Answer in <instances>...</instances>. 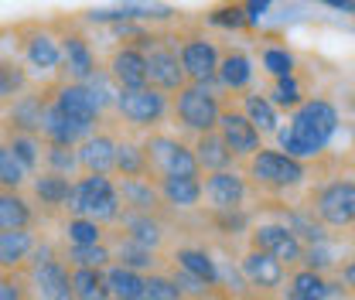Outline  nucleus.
Here are the masks:
<instances>
[{"instance_id": "obj_1", "label": "nucleus", "mask_w": 355, "mask_h": 300, "mask_svg": "<svg viewBox=\"0 0 355 300\" xmlns=\"http://www.w3.org/2000/svg\"><path fill=\"white\" fill-rule=\"evenodd\" d=\"M338 127H342L338 106L331 99H324V96H308L291 113V123L277 130V150H284L287 157H297V161L311 164V161H318L331 147Z\"/></svg>"}, {"instance_id": "obj_2", "label": "nucleus", "mask_w": 355, "mask_h": 300, "mask_svg": "<svg viewBox=\"0 0 355 300\" xmlns=\"http://www.w3.org/2000/svg\"><path fill=\"white\" fill-rule=\"evenodd\" d=\"M308 164L297 161V157H287L284 150L277 147H263L260 154H253L246 161V177L253 184V191H263V195H291L297 191L304 181H308Z\"/></svg>"}, {"instance_id": "obj_3", "label": "nucleus", "mask_w": 355, "mask_h": 300, "mask_svg": "<svg viewBox=\"0 0 355 300\" xmlns=\"http://www.w3.org/2000/svg\"><path fill=\"white\" fill-rule=\"evenodd\" d=\"M225 99L219 96L216 86H205V82H188V86L171 96V120L178 130L184 133H212L219 130V116Z\"/></svg>"}, {"instance_id": "obj_4", "label": "nucleus", "mask_w": 355, "mask_h": 300, "mask_svg": "<svg viewBox=\"0 0 355 300\" xmlns=\"http://www.w3.org/2000/svg\"><path fill=\"white\" fill-rule=\"evenodd\" d=\"M69 215H83L99 225H116L123 215L116 181L110 174H79L72 198H69Z\"/></svg>"}, {"instance_id": "obj_5", "label": "nucleus", "mask_w": 355, "mask_h": 300, "mask_svg": "<svg viewBox=\"0 0 355 300\" xmlns=\"http://www.w3.org/2000/svg\"><path fill=\"white\" fill-rule=\"evenodd\" d=\"M14 38H17L21 62L28 65L31 76H42V82H48L62 72V35L55 24H42V21L17 24Z\"/></svg>"}, {"instance_id": "obj_6", "label": "nucleus", "mask_w": 355, "mask_h": 300, "mask_svg": "<svg viewBox=\"0 0 355 300\" xmlns=\"http://www.w3.org/2000/svg\"><path fill=\"white\" fill-rule=\"evenodd\" d=\"M113 116L133 133H154L161 123L171 120V96L154 86L120 89Z\"/></svg>"}, {"instance_id": "obj_7", "label": "nucleus", "mask_w": 355, "mask_h": 300, "mask_svg": "<svg viewBox=\"0 0 355 300\" xmlns=\"http://www.w3.org/2000/svg\"><path fill=\"white\" fill-rule=\"evenodd\" d=\"M51 24L62 35V72L55 79L89 82L103 65L96 58V48L89 42V31H86V24H83V17H55Z\"/></svg>"}, {"instance_id": "obj_8", "label": "nucleus", "mask_w": 355, "mask_h": 300, "mask_svg": "<svg viewBox=\"0 0 355 300\" xmlns=\"http://www.w3.org/2000/svg\"><path fill=\"white\" fill-rule=\"evenodd\" d=\"M24 273H28V280H31L35 300H76V290H72V266L65 263L58 246H51V242L42 239Z\"/></svg>"}, {"instance_id": "obj_9", "label": "nucleus", "mask_w": 355, "mask_h": 300, "mask_svg": "<svg viewBox=\"0 0 355 300\" xmlns=\"http://www.w3.org/2000/svg\"><path fill=\"white\" fill-rule=\"evenodd\" d=\"M144 150H147V164L154 177H198V157H195V147L184 143L178 133H147L144 136Z\"/></svg>"}, {"instance_id": "obj_10", "label": "nucleus", "mask_w": 355, "mask_h": 300, "mask_svg": "<svg viewBox=\"0 0 355 300\" xmlns=\"http://www.w3.org/2000/svg\"><path fill=\"white\" fill-rule=\"evenodd\" d=\"M308 209L331 232L355 229V177H328L314 184V191L308 195Z\"/></svg>"}, {"instance_id": "obj_11", "label": "nucleus", "mask_w": 355, "mask_h": 300, "mask_svg": "<svg viewBox=\"0 0 355 300\" xmlns=\"http://www.w3.org/2000/svg\"><path fill=\"white\" fill-rule=\"evenodd\" d=\"M51 106H55L58 113H65L72 123L86 127L89 133H96V130L106 123V113H103V106L96 103V96H92V89H89L86 82L55 79V86H51Z\"/></svg>"}, {"instance_id": "obj_12", "label": "nucleus", "mask_w": 355, "mask_h": 300, "mask_svg": "<svg viewBox=\"0 0 355 300\" xmlns=\"http://www.w3.org/2000/svg\"><path fill=\"white\" fill-rule=\"evenodd\" d=\"M178 55H181V65H184L188 82L216 86L219 65H222V51L212 38H205L202 31H184V35H178Z\"/></svg>"}, {"instance_id": "obj_13", "label": "nucleus", "mask_w": 355, "mask_h": 300, "mask_svg": "<svg viewBox=\"0 0 355 300\" xmlns=\"http://www.w3.org/2000/svg\"><path fill=\"white\" fill-rule=\"evenodd\" d=\"M51 86H55V79L35 82L24 96H17V99L3 109L0 127L14 130V133H35V136H42L44 113H48V106H51Z\"/></svg>"}, {"instance_id": "obj_14", "label": "nucleus", "mask_w": 355, "mask_h": 300, "mask_svg": "<svg viewBox=\"0 0 355 300\" xmlns=\"http://www.w3.org/2000/svg\"><path fill=\"white\" fill-rule=\"evenodd\" d=\"M250 191H253L250 177L236 168L205 174V181H202V202L209 212H243L250 202Z\"/></svg>"}, {"instance_id": "obj_15", "label": "nucleus", "mask_w": 355, "mask_h": 300, "mask_svg": "<svg viewBox=\"0 0 355 300\" xmlns=\"http://www.w3.org/2000/svg\"><path fill=\"white\" fill-rule=\"evenodd\" d=\"M250 249L253 253H266V256L280 259L287 270L294 266H301V259H304V242L284 225V222H260V225H253L250 229Z\"/></svg>"}, {"instance_id": "obj_16", "label": "nucleus", "mask_w": 355, "mask_h": 300, "mask_svg": "<svg viewBox=\"0 0 355 300\" xmlns=\"http://www.w3.org/2000/svg\"><path fill=\"white\" fill-rule=\"evenodd\" d=\"M147 79L150 86L175 96L188 86V76H184V65H181V55H178V38L171 42L168 35H161L157 44L147 51Z\"/></svg>"}, {"instance_id": "obj_17", "label": "nucleus", "mask_w": 355, "mask_h": 300, "mask_svg": "<svg viewBox=\"0 0 355 300\" xmlns=\"http://www.w3.org/2000/svg\"><path fill=\"white\" fill-rule=\"evenodd\" d=\"M219 133L222 140L229 143V150L236 154V161H250L253 154H260L263 150V133L250 123V116L239 109V106H232V103H225L222 106V116H219Z\"/></svg>"}, {"instance_id": "obj_18", "label": "nucleus", "mask_w": 355, "mask_h": 300, "mask_svg": "<svg viewBox=\"0 0 355 300\" xmlns=\"http://www.w3.org/2000/svg\"><path fill=\"white\" fill-rule=\"evenodd\" d=\"M239 273L250 287V294L257 297H273V294H284V283H287V266L280 259L266 256V253H253L246 249L239 259Z\"/></svg>"}, {"instance_id": "obj_19", "label": "nucleus", "mask_w": 355, "mask_h": 300, "mask_svg": "<svg viewBox=\"0 0 355 300\" xmlns=\"http://www.w3.org/2000/svg\"><path fill=\"white\" fill-rule=\"evenodd\" d=\"M31 202L35 209L44 215H58L69 212V198H72V188H76V177L69 174H55V171H38L31 177Z\"/></svg>"}, {"instance_id": "obj_20", "label": "nucleus", "mask_w": 355, "mask_h": 300, "mask_svg": "<svg viewBox=\"0 0 355 300\" xmlns=\"http://www.w3.org/2000/svg\"><path fill=\"white\" fill-rule=\"evenodd\" d=\"M106 72L113 76V82L120 89L150 86V79H147V51H140L133 44H113V51L106 55Z\"/></svg>"}, {"instance_id": "obj_21", "label": "nucleus", "mask_w": 355, "mask_h": 300, "mask_svg": "<svg viewBox=\"0 0 355 300\" xmlns=\"http://www.w3.org/2000/svg\"><path fill=\"white\" fill-rule=\"evenodd\" d=\"M116 147L120 136H113L106 123L89 133L86 140L79 143V171L83 174H113L116 171Z\"/></svg>"}, {"instance_id": "obj_22", "label": "nucleus", "mask_w": 355, "mask_h": 300, "mask_svg": "<svg viewBox=\"0 0 355 300\" xmlns=\"http://www.w3.org/2000/svg\"><path fill=\"white\" fill-rule=\"evenodd\" d=\"M116 191H120L123 212L161 215V209H164L157 177H116Z\"/></svg>"}, {"instance_id": "obj_23", "label": "nucleus", "mask_w": 355, "mask_h": 300, "mask_svg": "<svg viewBox=\"0 0 355 300\" xmlns=\"http://www.w3.org/2000/svg\"><path fill=\"white\" fill-rule=\"evenodd\" d=\"M116 232L133 239V242H140V246H147V249H154V253H161L164 242H168V225H164L161 215L123 212L120 222H116Z\"/></svg>"}, {"instance_id": "obj_24", "label": "nucleus", "mask_w": 355, "mask_h": 300, "mask_svg": "<svg viewBox=\"0 0 355 300\" xmlns=\"http://www.w3.org/2000/svg\"><path fill=\"white\" fill-rule=\"evenodd\" d=\"M345 287L328 280L324 273H314L308 266H297L291 276H287V287H284V300H331L335 294H342Z\"/></svg>"}, {"instance_id": "obj_25", "label": "nucleus", "mask_w": 355, "mask_h": 300, "mask_svg": "<svg viewBox=\"0 0 355 300\" xmlns=\"http://www.w3.org/2000/svg\"><path fill=\"white\" fill-rule=\"evenodd\" d=\"M257 79V69H253V58L243 51V48H225L222 51V65H219V79L216 86L225 89V92H250Z\"/></svg>"}, {"instance_id": "obj_26", "label": "nucleus", "mask_w": 355, "mask_h": 300, "mask_svg": "<svg viewBox=\"0 0 355 300\" xmlns=\"http://www.w3.org/2000/svg\"><path fill=\"white\" fill-rule=\"evenodd\" d=\"M277 222H284L304 246H318V242H328L331 239V229L311 212L308 205H287V209H277Z\"/></svg>"}, {"instance_id": "obj_27", "label": "nucleus", "mask_w": 355, "mask_h": 300, "mask_svg": "<svg viewBox=\"0 0 355 300\" xmlns=\"http://www.w3.org/2000/svg\"><path fill=\"white\" fill-rule=\"evenodd\" d=\"M38 242L42 239H38L35 229H17V232L0 229V273L3 270H28Z\"/></svg>"}, {"instance_id": "obj_28", "label": "nucleus", "mask_w": 355, "mask_h": 300, "mask_svg": "<svg viewBox=\"0 0 355 300\" xmlns=\"http://www.w3.org/2000/svg\"><path fill=\"white\" fill-rule=\"evenodd\" d=\"M171 263H175L178 270H184V273L205 280L212 290L219 287V259L212 256L205 246H175V249H171Z\"/></svg>"}, {"instance_id": "obj_29", "label": "nucleus", "mask_w": 355, "mask_h": 300, "mask_svg": "<svg viewBox=\"0 0 355 300\" xmlns=\"http://www.w3.org/2000/svg\"><path fill=\"white\" fill-rule=\"evenodd\" d=\"M110 249H113V263H120L127 270H137V273H157V266H161V253L133 242V239L120 236V232H110Z\"/></svg>"}, {"instance_id": "obj_30", "label": "nucleus", "mask_w": 355, "mask_h": 300, "mask_svg": "<svg viewBox=\"0 0 355 300\" xmlns=\"http://www.w3.org/2000/svg\"><path fill=\"white\" fill-rule=\"evenodd\" d=\"M195 157H198V168L205 174H216V171H229V168H236V154L229 150V143L222 140L219 130H212V133H202V136H195Z\"/></svg>"}, {"instance_id": "obj_31", "label": "nucleus", "mask_w": 355, "mask_h": 300, "mask_svg": "<svg viewBox=\"0 0 355 300\" xmlns=\"http://www.w3.org/2000/svg\"><path fill=\"white\" fill-rule=\"evenodd\" d=\"M35 225H38V209L24 191H0V229L17 232Z\"/></svg>"}, {"instance_id": "obj_32", "label": "nucleus", "mask_w": 355, "mask_h": 300, "mask_svg": "<svg viewBox=\"0 0 355 300\" xmlns=\"http://www.w3.org/2000/svg\"><path fill=\"white\" fill-rule=\"evenodd\" d=\"M161 198L175 212H191L202 205V177H157Z\"/></svg>"}, {"instance_id": "obj_33", "label": "nucleus", "mask_w": 355, "mask_h": 300, "mask_svg": "<svg viewBox=\"0 0 355 300\" xmlns=\"http://www.w3.org/2000/svg\"><path fill=\"white\" fill-rule=\"evenodd\" d=\"M35 86V76L28 72V65L14 55H0V109H7L17 96H24Z\"/></svg>"}, {"instance_id": "obj_34", "label": "nucleus", "mask_w": 355, "mask_h": 300, "mask_svg": "<svg viewBox=\"0 0 355 300\" xmlns=\"http://www.w3.org/2000/svg\"><path fill=\"white\" fill-rule=\"evenodd\" d=\"M239 109L250 116V123L260 130L263 136H277V130H280V109L273 106V99L260 92V89H250L246 96H239Z\"/></svg>"}, {"instance_id": "obj_35", "label": "nucleus", "mask_w": 355, "mask_h": 300, "mask_svg": "<svg viewBox=\"0 0 355 300\" xmlns=\"http://www.w3.org/2000/svg\"><path fill=\"white\" fill-rule=\"evenodd\" d=\"M106 239H110L106 225H99L92 218H83V215L62 218V246H99Z\"/></svg>"}, {"instance_id": "obj_36", "label": "nucleus", "mask_w": 355, "mask_h": 300, "mask_svg": "<svg viewBox=\"0 0 355 300\" xmlns=\"http://www.w3.org/2000/svg\"><path fill=\"white\" fill-rule=\"evenodd\" d=\"M116 177H154L150 164H147V150H144V140H130V136H120V147H116Z\"/></svg>"}, {"instance_id": "obj_37", "label": "nucleus", "mask_w": 355, "mask_h": 300, "mask_svg": "<svg viewBox=\"0 0 355 300\" xmlns=\"http://www.w3.org/2000/svg\"><path fill=\"white\" fill-rule=\"evenodd\" d=\"M106 283H110V294L116 300H144L147 273H137V270L113 263V266H106Z\"/></svg>"}, {"instance_id": "obj_38", "label": "nucleus", "mask_w": 355, "mask_h": 300, "mask_svg": "<svg viewBox=\"0 0 355 300\" xmlns=\"http://www.w3.org/2000/svg\"><path fill=\"white\" fill-rule=\"evenodd\" d=\"M72 290L76 300H113L106 270H92V266H72Z\"/></svg>"}, {"instance_id": "obj_39", "label": "nucleus", "mask_w": 355, "mask_h": 300, "mask_svg": "<svg viewBox=\"0 0 355 300\" xmlns=\"http://www.w3.org/2000/svg\"><path fill=\"white\" fill-rule=\"evenodd\" d=\"M0 136L10 143V150L21 157V164L31 171V177L42 171V157H44V140L42 136H35V133H14V130H3Z\"/></svg>"}, {"instance_id": "obj_40", "label": "nucleus", "mask_w": 355, "mask_h": 300, "mask_svg": "<svg viewBox=\"0 0 355 300\" xmlns=\"http://www.w3.org/2000/svg\"><path fill=\"white\" fill-rule=\"evenodd\" d=\"M116 7L127 14V21H140V24H168L178 17L175 7H168L161 0H120Z\"/></svg>"}, {"instance_id": "obj_41", "label": "nucleus", "mask_w": 355, "mask_h": 300, "mask_svg": "<svg viewBox=\"0 0 355 300\" xmlns=\"http://www.w3.org/2000/svg\"><path fill=\"white\" fill-rule=\"evenodd\" d=\"M28 184H31V171L21 164V157L0 136V191H24Z\"/></svg>"}, {"instance_id": "obj_42", "label": "nucleus", "mask_w": 355, "mask_h": 300, "mask_svg": "<svg viewBox=\"0 0 355 300\" xmlns=\"http://www.w3.org/2000/svg\"><path fill=\"white\" fill-rule=\"evenodd\" d=\"M62 256L69 266H92V270H106L113 266V249H110V239L99 242V246H58Z\"/></svg>"}, {"instance_id": "obj_43", "label": "nucleus", "mask_w": 355, "mask_h": 300, "mask_svg": "<svg viewBox=\"0 0 355 300\" xmlns=\"http://www.w3.org/2000/svg\"><path fill=\"white\" fill-rule=\"evenodd\" d=\"M260 62H263V72L270 79H287V76H297V58L287 44H266L260 51Z\"/></svg>"}, {"instance_id": "obj_44", "label": "nucleus", "mask_w": 355, "mask_h": 300, "mask_svg": "<svg viewBox=\"0 0 355 300\" xmlns=\"http://www.w3.org/2000/svg\"><path fill=\"white\" fill-rule=\"evenodd\" d=\"M42 171L69 174V177L83 174V171H79V147H58V143H44Z\"/></svg>"}, {"instance_id": "obj_45", "label": "nucleus", "mask_w": 355, "mask_h": 300, "mask_svg": "<svg viewBox=\"0 0 355 300\" xmlns=\"http://www.w3.org/2000/svg\"><path fill=\"white\" fill-rule=\"evenodd\" d=\"M301 266H308L314 273H331V270H338L342 266V253H338V242L335 239H328V242H318V246H304V259H301Z\"/></svg>"}, {"instance_id": "obj_46", "label": "nucleus", "mask_w": 355, "mask_h": 300, "mask_svg": "<svg viewBox=\"0 0 355 300\" xmlns=\"http://www.w3.org/2000/svg\"><path fill=\"white\" fill-rule=\"evenodd\" d=\"M205 21H209V24H216V28H225V31H243V28H253V24H250V14H246V7H243V0H229V3L212 7Z\"/></svg>"}, {"instance_id": "obj_47", "label": "nucleus", "mask_w": 355, "mask_h": 300, "mask_svg": "<svg viewBox=\"0 0 355 300\" xmlns=\"http://www.w3.org/2000/svg\"><path fill=\"white\" fill-rule=\"evenodd\" d=\"M270 99H273V106L277 109H287V113H294L308 96H304V86H301V79L297 76H287V79H273V89L266 92Z\"/></svg>"}, {"instance_id": "obj_48", "label": "nucleus", "mask_w": 355, "mask_h": 300, "mask_svg": "<svg viewBox=\"0 0 355 300\" xmlns=\"http://www.w3.org/2000/svg\"><path fill=\"white\" fill-rule=\"evenodd\" d=\"M144 300H188L184 290L178 287V280L171 273H147V290H144Z\"/></svg>"}, {"instance_id": "obj_49", "label": "nucleus", "mask_w": 355, "mask_h": 300, "mask_svg": "<svg viewBox=\"0 0 355 300\" xmlns=\"http://www.w3.org/2000/svg\"><path fill=\"white\" fill-rule=\"evenodd\" d=\"M0 300H35L31 280L24 270H3L0 273Z\"/></svg>"}, {"instance_id": "obj_50", "label": "nucleus", "mask_w": 355, "mask_h": 300, "mask_svg": "<svg viewBox=\"0 0 355 300\" xmlns=\"http://www.w3.org/2000/svg\"><path fill=\"white\" fill-rule=\"evenodd\" d=\"M171 276L178 280V287L184 290V297L188 300H205V297H212V294H216L205 280H198V276H191V273H184V270H178V266L171 270Z\"/></svg>"}, {"instance_id": "obj_51", "label": "nucleus", "mask_w": 355, "mask_h": 300, "mask_svg": "<svg viewBox=\"0 0 355 300\" xmlns=\"http://www.w3.org/2000/svg\"><path fill=\"white\" fill-rule=\"evenodd\" d=\"M212 222L222 229V236H236V232L250 229V215H246V209H243V212H212Z\"/></svg>"}, {"instance_id": "obj_52", "label": "nucleus", "mask_w": 355, "mask_h": 300, "mask_svg": "<svg viewBox=\"0 0 355 300\" xmlns=\"http://www.w3.org/2000/svg\"><path fill=\"white\" fill-rule=\"evenodd\" d=\"M338 280L345 283V290H349V294H355V256H349L342 266H338Z\"/></svg>"}, {"instance_id": "obj_53", "label": "nucleus", "mask_w": 355, "mask_h": 300, "mask_svg": "<svg viewBox=\"0 0 355 300\" xmlns=\"http://www.w3.org/2000/svg\"><path fill=\"white\" fill-rule=\"evenodd\" d=\"M243 7H246V14H250V24H257V21L266 14L270 0H243Z\"/></svg>"}, {"instance_id": "obj_54", "label": "nucleus", "mask_w": 355, "mask_h": 300, "mask_svg": "<svg viewBox=\"0 0 355 300\" xmlns=\"http://www.w3.org/2000/svg\"><path fill=\"white\" fill-rule=\"evenodd\" d=\"M314 3H324V7L342 10V14H355V0H314Z\"/></svg>"}, {"instance_id": "obj_55", "label": "nucleus", "mask_w": 355, "mask_h": 300, "mask_svg": "<svg viewBox=\"0 0 355 300\" xmlns=\"http://www.w3.org/2000/svg\"><path fill=\"white\" fill-rule=\"evenodd\" d=\"M352 113H355V92H352Z\"/></svg>"}, {"instance_id": "obj_56", "label": "nucleus", "mask_w": 355, "mask_h": 300, "mask_svg": "<svg viewBox=\"0 0 355 300\" xmlns=\"http://www.w3.org/2000/svg\"><path fill=\"white\" fill-rule=\"evenodd\" d=\"M113 300H116V297H113Z\"/></svg>"}]
</instances>
